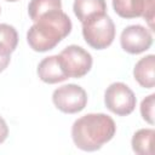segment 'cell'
<instances>
[{
    "mask_svg": "<svg viewBox=\"0 0 155 155\" xmlns=\"http://www.w3.org/2000/svg\"><path fill=\"white\" fill-rule=\"evenodd\" d=\"M38 75L41 81L51 85L62 82L68 79L62 70L58 54L45 57L38 65Z\"/></svg>",
    "mask_w": 155,
    "mask_h": 155,
    "instance_id": "9",
    "label": "cell"
},
{
    "mask_svg": "<svg viewBox=\"0 0 155 155\" xmlns=\"http://www.w3.org/2000/svg\"><path fill=\"white\" fill-rule=\"evenodd\" d=\"M52 102L62 113L76 114L85 109L87 104V93L81 86L68 84L53 91Z\"/></svg>",
    "mask_w": 155,
    "mask_h": 155,
    "instance_id": "6",
    "label": "cell"
},
{
    "mask_svg": "<svg viewBox=\"0 0 155 155\" xmlns=\"http://www.w3.org/2000/svg\"><path fill=\"white\" fill-rule=\"evenodd\" d=\"M114 11L122 18L143 17L154 30L155 0H113Z\"/></svg>",
    "mask_w": 155,
    "mask_h": 155,
    "instance_id": "7",
    "label": "cell"
},
{
    "mask_svg": "<svg viewBox=\"0 0 155 155\" xmlns=\"http://www.w3.org/2000/svg\"><path fill=\"white\" fill-rule=\"evenodd\" d=\"M58 59L65 76L69 78H82L92 68V56L85 48L78 45L67 46L59 54Z\"/></svg>",
    "mask_w": 155,
    "mask_h": 155,
    "instance_id": "4",
    "label": "cell"
},
{
    "mask_svg": "<svg viewBox=\"0 0 155 155\" xmlns=\"http://www.w3.org/2000/svg\"><path fill=\"white\" fill-rule=\"evenodd\" d=\"M155 56L148 54L140 58L134 68H133V76L136 81L144 88H153L155 85Z\"/></svg>",
    "mask_w": 155,
    "mask_h": 155,
    "instance_id": "10",
    "label": "cell"
},
{
    "mask_svg": "<svg viewBox=\"0 0 155 155\" xmlns=\"http://www.w3.org/2000/svg\"><path fill=\"white\" fill-rule=\"evenodd\" d=\"M6 1H10V2H15V1H18V0H6Z\"/></svg>",
    "mask_w": 155,
    "mask_h": 155,
    "instance_id": "18",
    "label": "cell"
},
{
    "mask_svg": "<svg viewBox=\"0 0 155 155\" xmlns=\"http://www.w3.org/2000/svg\"><path fill=\"white\" fill-rule=\"evenodd\" d=\"M120 44L124 51L131 54H138L150 48L153 35L150 30L140 24L128 25L120 35Z\"/></svg>",
    "mask_w": 155,
    "mask_h": 155,
    "instance_id": "8",
    "label": "cell"
},
{
    "mask_svg": "<svg viewBox=\"0 0 155 155\" xmlns=\"http://www.w3.org/2000/svg\"><path fill=\"white\" fill-rule=\"evenodd\" d=\"M10 61H11V56L0 54V73L7 68V65L10 64Z\"/></svg>",
    "mask_w": 155,
    "mask_h": 155,
    "instance_id": "17",
    "label": "cell"
},
{
    "mask_svg": "<svg viewBox=\"0 0 155 155\" xmlns=\"http://www.w3.org/2000/svg\"><path fill=\"white\" fill-rule=\"evenodd\" d=\"M104 103L111 113L119 116H126L134 110L137 98L126 84L113 82L104 92Z\"/></svg>",
    "mask_w": 155,
    "mask_h": 155,
    "instance_id": "5",
    "label": "cell"
},
{
    "mask_svg": "<svg viewBox=\"0 0 155 155\" xmlns=\"http://www.w3.org/2000/svg\"><path fill=\"white\" fill-rule=\"evenodd\" d=\"M154 105H155V94L154 93L147 96L140 103L142 117L150 125H154Z\"/></svg>",
    "mask_w": 155,
    "mask_h": 155,
    "instance_id": "15",
    "label": "cell"
},
{
    "mask_svg": "<svg viewBox=\"0 0 155 155\" xmlns=\"http://www.w3.org/2000/svg\"><path fill=\"white\" fill-rule=\"evenodd\" d=\"M82 35L92 48L104 50L115 39V24L107 13L94 15L82 22Z\"/></svg>",
    "mask_w": 155,
    "mask_h": 155,
    "instance_id": "3",
    "label": "cell"
},
{
    "mask_svg": "<svg viewBox=\"0 0 155 155\" xmlns=\"http://www.w3.org/2000/svg\"><path fill=\"white\" fill-rule=\"evenodd\" d=\"M71 21L62 10H52L41 15L27 33L30 48L46 52L54 48L71 31Z\"/></svg>",
    "mask_w": 155,
    "mask_h": 155,
    "instance_id": "1",
    "label": "cell"
},
{
    "mask_svg": "<svg viewBox=\"0 0 155 155\" xmlns=\"http://www.w3.org/2000/svg\"><path fill=\"white\" fill-rule=\"evenodd\" d=\"M116 132L114 120L103 113L86 114L74 121L71 138L74 144L84 151H96L108 143Z\"/></svg>",
    "mask_w": 155,
    "mask_h": 155,
    "instance_id": "2",
    "label": "cell"
},
{
    "mask_svg": "<svg viewBox=\"0 0 155 155\" xmlns=\"http://www.w3.org/2000/svg\"><path fill=\"white\" fill-rule=\"evenodd\" d=\"M0 13H1V7H0Z\"/></svg>",
    "mask_w": 155,
    "mask_h": 155,
    "instance_id": "19",
    "label": "cell"
},
{
    "mask_svg": "<svg viewBox=\"0 0 155 155\" xmlns=\"http://www.w3.org/2000/svg\"><path fill=\"white\" fill-rule=\"evenodd\" d=\"M73 10L78 19L82 23L94 15L107 13V4L105 0H75Z\"/></svg>",
    "mask_w": 155,
    "mask_h": 155,
    "instance_id": "11",
    "label": "cell"
},
{
    "mask_svg": "<svg viewBox=\"0 0 155 155\" xmlns=\"http://www.w3.org/2000/svg\"><path fill=\"white\" fill-rule=\"evenodd\" d=\"M52 10H62L61 0H30L28 5V13L33 22H35L41 15Z\"/></svg>",
    "mask_w": 155,
    "mask_h": 155,
    "instance_id": "13",
    "label": "cell"
},
{
    "mask_svg": "<svg viewBox=\"0 0 155 155\" xmlns=\"http://www.w3.org/2000/svg\"><path fill=\"white\" fill-rule=\"evenodd\" d=\"M154 130L153 128H142L138 130L131 140L132 149L136 154L139 155H150L151 154V142L154 138Z\"/></svg>",
    "mask_w": 155,
    "mask_h": 155,
    "instance_id": "12",
    "label": "cell"
},
{
    "mask_svg": "<svg viewBox=\"0 0 155 155\" xmlns=\"http://www.w3.org/2000/svg\"><path fill=\"white\" fill-rule=\"evenodd\" d=\"M7 136H8V127H7V124H6V121L0 116V144L6 140Z\"/></svg>",
    "mask_w": 155,
    "mask_h": 155,
    "instance_id": "16",
    "label": "cell"
},
{
    "mask_svg": "<svg viewBox=\"0 0 155 155\" xmlns=\"http://www.w3.org/2000/svg\"><path fill=\"white\" fill-rule=\"evenodd\" d=\"M18 44V34L15 27L0 23V51L6 53H12Z\"/></svg>",
    "mask_w": 155,
    "mask_h": 155,
    "instance_id": "14",
    "label": "cell"
}]
</instances>
